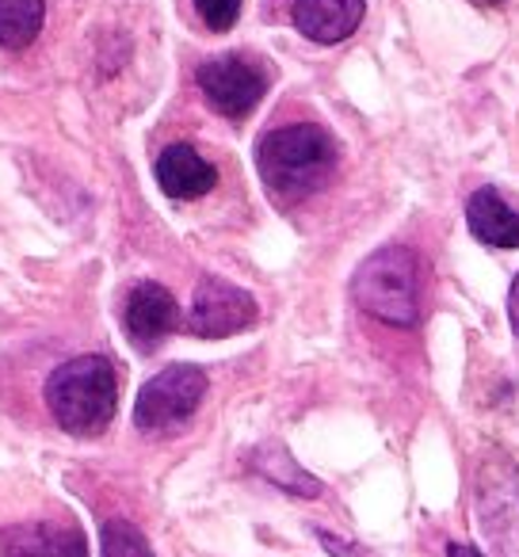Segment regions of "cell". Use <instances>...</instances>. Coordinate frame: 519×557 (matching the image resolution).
<instances>
[{
    "label": "cell",
    "instance_id": "1",
    "mask_svg": "<svg viewBox=\"0 0 519 557\" xmlns=\"http://www.w3.org/2000/svg\"><path fill=\"white\" fill-rule=\"evenodd\" d=\"M336 169V141L313 123H295L268 131L256 141V172L275 202L295 207L310 199Z\"/></svg>",
    "mask_w": 519,
    "mask_h": 557
},
{
    "label": "cell",
    "instance_id": "2",
    "mask_svg": "<svg viewBox=\"0 0 519 557\" xmlns=\"http://www.w3.org/2000/svg\"><path fill=\"white\" fill-rule=\"evenodd\" d=\"M47 405L62 432L70 435H96L115 420L119 405V379L111 359L103 356H77L62 363L47 379Z\"/></svg>",
    "mask_w": 519,
    "mask_h": 557
},
{
    "label": "cell",
    "instance_id": "3",
    "mask_svg": "<svg viewBox=\"0 0 519 557\" xmlns=\"http://www.w3.org/2000/svg\"><path fill=\"white\" fill-rule=\"evenodd\" d=\"M351 298L363 313L394 329H409L420 318V278L417 256L405 245L371 252L351 278Z\"/></svg>",
    "mask_w": 519,
    "mask_h": 557
},
{
    "label": "cell",
    "instance_id": "4",
    "mask_svg": "<svg viewBox=\"0 0 519 557\" xmlns=\"http://www.w3.org/2000/svg\"><path fill=\"white\" fill-rule=\"evenodd\" d=\"M207 397V374L191 363L164 367L161 374L146 382L138 389V401H134V424L141 432H164V428H176L199 409V401Z\"/></svg>",
    "mask_w": 519,
    "mask_h": 557
},
{
    "label": "cell",
    "instance_id": "5",
    "mask_svg": "<svg viewBox=\"0 0 519 557\" xmlns=\"http://www.w3.org/2000/svg\"><path fill=\"white\" fill-rule=\"evenodd\" d=\"M195 81H199V88H202V96H207L210 108L225 119H245L268 92L264 70L252 65L240 54L210 58V62L199 65Z\"/></svg>",
    "mask_w": 519,
    "mask_h": 557
},
{
    "label": "cell",
    "instance_id": "6",
    "mask_svg": "<svg viewBox=\"0 0 519 557\" xmlns=\"http://www.w3.org/2000/svg\"><path fill=\"white\" fill-rule=\"evenodd\" d=\"M256 298L248 290L233 287L225 278L207 275L195 287V302L191 313H187V333L202 336V341H222V336H233L240 329H248L256 321Z\"/></svg>",
    "mask_w": 519,
    "mask_h": 557
},
{
    "label": "cell",
    "instance_id": "7",
    "mask_svg": "<svg viewBox=\"0 0 519 557\" xmlns=\"http://www.w3.org/2000/svg\"><path fill=\"white\" fill-rule=\"evenodd\" d=\"M481 519L501 557H519V470L508 458H496L481 473Z\"/></svg>",
    "mask_w": 519,
    "mask_h": 557
},
{
    "label": "cell",
    "instance_id": "8",
    "mask_svg": "<svg viewBox=\"0 0 519 557\" xmlns=\"http://www.w3.org/2000/svg\"><path fill=\"white\" fill-rule=\"evenodd\" d=\"M123 329L141 351H153L176 329V298L161 283H138L123 302Z\"/></svg>",
    "mask_w": 519,
    "mask_h": 557
},
{
    "label": "cell",
    "instance_id": "9",
    "mask_svg": "<svg viewBox=\"0 0 519 557\" xmlns=\"http://www.w3.org/2000/svg\"><path fill=\"white\" fill-rule=\"evenodd\" d=\"M0 557H88L73 523H16L0 534Z\"/></svg>",
    "mask_w": 519,
    "mask_h": 557
},
{
    "label": "cell",
    "instance_id": "10",
    "mask_svg": "<svg viewBox=\"0 0 519 557\" xmlns=\"http://www.w3.org/2000/svg\"><path fill=\"white\" fill-rule=\"evenodd\" d=\"M363 12L367 0H295L291 16H295L298 35L321 42V47H333L363 24Z\"/></svg>",
    "mask_w": 519,
    "mask_h": 557
},
{
    "label": "cell",
    "instance_id": "11",
    "mask_svg": "<svg viewBox=\"0 0 519 557\" xmlns=\"http://www.w3.org/2000/svg\"><path fill=\"white\" fill-rule=\"evenodd\" d=\"M153 176L164 187V195H172V199H199V195H207L218 184L214 164L195 153L191 146H184V141H176V146H169L157 157Z\"/></svg>",
    "mask_w": 519,
    "mask_h": 557
},
{
    "label": "cell",
    "instance_id": "12",
    "mask_svg": "<svg viewBox=\"0 0 519 557\" xmlns=\"http://www.w3.org/2000/svg\"><path fill=\"white\" fill-rule=\"evenodd\" d=\"M466 222L470 233L489 248H519V214L493 191L478 187L466 202Z\"/></svg>",
    "mask_w": 519,
    "mask_h": 557
},
{
    "label": "cell",
    "instance_id": "13",
    "mask_svg": "<svg viewBox=\"0 0 519 557\" xmlns=\"http://www.w3.org/2000/svg\"><path fill=\"white\" fill-rule=\"evenodd\" d=\"M252 470L260 473V478L272 481L275 488H283V493H295V496H321L325 493L321 481L313 478V473H306L302 466L287 455L283 443H264V447H256L252 450Z\"/></svg>",
    "mask_w": 519,
    "mask_h": 557
},
{
    "label": "cell",
    "instance_id": "14",
    "mask_svg": "<svg viewBox=\"0 0 519 557\" xmlns=\"http://www.w3.org/2000/svg\"><path fill=\"white\" fill-rule=\"evenodd\" d=\"M47 20V4L42 0H0V47L4 50H24L35 42Z\"/></svg>",
    "mask_w": 519,
    "mask_h": 557
},
{
    "label": "cell",
    "instance_id": "15",
    "mask_svg": "<svg viewBox=\"0 0 519 557\" xmlns=\"http://www.w3.org/2000/svg\"><path fill=\"white\" fill-rule=\"evenodd\" d=\"M103 557H153V549L138 527H131L126 519H108L103 523Z\"/></svg>",
    "mask_w": 519,
    "mask_h": 557
},
{
    "label": "cell",
    "instance_id": "16",
    "mask_svg": "<svg viewBox=\"0 0 519 557\" xmlns=\"http://www.w3.org/2000/svg\"><path fill=\"white\" fill-rule=\"evenodd\" d=\"M195 12L210 32H230L240 16V0H195Z\"/></svg>",
    "mask_w": 519,
    "mask_h": 557
},
{
    "label": "cell",
    "instance_id": "17",
    "mask_svg": "<svg viewBox=\"0 0 519 557\" xmlns=\"http://www.w3.org/2000/svg\"><path fill=\"white\" fill-rule=\"evenodd\" d=\"M313 534H318V542H321V546H325L333 557H363V549H359V546H351V542H344V539H336V534L321 531V527H318Z\"/></svg>",
    "mask_w": 519,
    "mask_h": 557
},
{
    "label": "cell",
    "instance_id": "18",
    "mask_svg": "<svg viewBox=\"0 0 519 557\" xmlns=\"http://www.w3.org/2000/svg\"><path fill=\"white\" fill-rule=\"evenodd\" d=\"M508 321H511V329L519 333V275H516V283H511V290H508Z\"/></svg>",
    "mask_w": 519,
    "mask_h": 557
},
{
    "label": "cell",
    "instance_id": "19",
    "mask_svg": "<svg viewBox=\"0 0 519 557\" xmlns=\"http://www.w3.org/2000/svg\"><path fill=\"white\" fill-rule=\"evenodd\" d=\"M447 557H481V554H478L473 546H458V542H450V546H447Z\"/></svg>",
    "mask_w": 519,
    "mask_h": 557
},
{
    "label": "cell",
    "instance_id": "20",
    "mask_svg": "<svg viewBox=\"0 0 519 557\" xmlns=\"http://www.w3.org/2000/svg\"><path fill=\"white\" fill-rule=\"evenodd\" d=\"M478 4H485V9H501L504 0H478Z\"/></svg>",
    "mask_w": 519,
    "mask_h": 557
}]
</instances>
